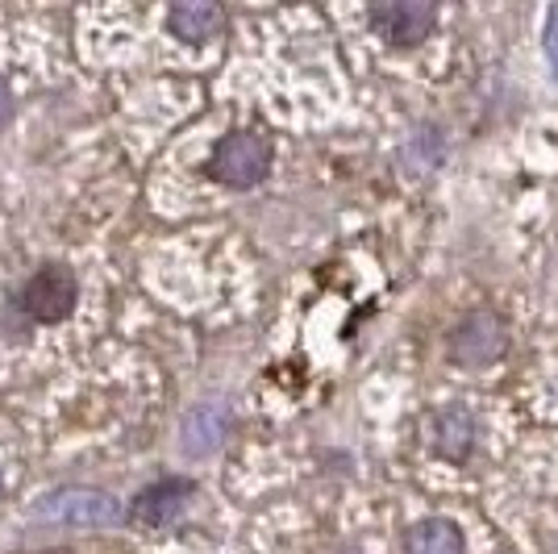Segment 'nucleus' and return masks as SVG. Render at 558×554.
Wrapping results in <instances>:
<instances>
[{"label":"nucleus","mask_w":558,"mask_h":554,"mask_svg":"<svg viewBox=\"0 0 558 554\" xmlns=\"http://www.w3.org/2000/svg\"><path fill=\"white\" fill-rule=\"evenodd\" d=\"M38 521L59 526V530H117L125 526V501L93 484H63L50 487L38 501Z\"/></svg>","instance_id":"obj_1"},{"label":"nucleus","mask_w":558,"mask_h":554,"mask_svg":"<svg viewBox=\"0 0 558 554\" xmlns=\"http://www.w3.org/2000/svg\"><path fill=\"white\" fill-rule=\"evenodd\" d=\"M13 304L22 309L34 325H63L80 304V276L68 263H43L34 267L17 288Z\"/></svg>","instance_id":"obj_2"},{"label":"nucleus","mask_w":558,"mask_h":554,"mask_svg":"<svg viewBox=\"0 0 558 554\" xmlns=\"http://www.w3.org/2000/svg\"><path fill=\"white\" fill-rule=\"evenodd\" d=\"M271 159H276V146H271L267 134H258V130H233V134H226V138L213 146L209 176L217 184L246 192V188H258L267 180Z\"/></svg>","instance_id":"obj_3"},{"label":"nucleus","mask_w":558,"mask_h":554,"mask_svg":"<svg viewBox=\"0 0 558 554\" xmlns=\"http://www.w3.org/2000/svg\"><path fill=\"white\" fill-rule=\"evenodd\" d=\"M505 347H509V329H505V322L492 309L466 313L463 322L450 329V338H446V354L466 371L492 368L505 354Z\"/></svg>","instance_id":"obj_4"},{"label":"nucleus","mask_w":558,"mask_h":554,"mask_svg":"<svg viewBox=\"0 0 558 554\" xmlns=\"http://www.w3.org/2000/svg\"><path fill=\"white\" fill-rule=\"evenodd\" d=\"M196 496V484L187 475H167V480H155L146 484L134 496V505H125V521H134L142 530H167L171 521L184 517L187 501Z\"/></svg>","instance_id":"obj_5"},{"label":"nucleus","mask_w":558,"mask_h":554,"mask_svg":"<svg viewBox=\"0 0 558 554\" xmlns=\"http://www.w3.org/2000/svg\"><path fill=\"white\" fill-rule=\"evenodd\" d=\"M438 9L429 0H384L372 9V29L388 47H417L434 34Z\"/></svg>","instance_id":"obj_6"},{"label":"nucleus","mask_w":558,"mask_h":554,"mask_svg":"<svg viewBox=\"0 0 558 554\" xmlns=\"http://www.w3.org/2000/svg\"><path fill=\"white\" fill-rule=\"evenodd\" d=\"M233 434V413L230 405H221V400H201V405H192L180 421V450H184L187 459H209L217 455Z\"/></svg>","instance_id":"obj_7"},{"label":"nucleus","mask_w":558,"mask_h":554,"mask_svg":"<svg viewBox=\"0 0 558 554\" xmlns=\"http://www.w3.org/2000/svg\"><path fill=\"white\" fill-rule=\"evenodd\" d=\"M226 29V9L213 0H180L167 9V34H175L187 47H205Z\"/></svg>","instance_id":"obj_8"},{"label":"nucleus","mask_w":558,"mask_h":554,"mask_svg":"<svg viewBox=\"0 0 558 554\" xmlns=\"http://www.w3.org/2000/svg\"><path fill=\"white\" fill-rule=\"evenodd\" d=\"M404 554H466L463 530L450 517H425L404 533Z\"/></svg>","instance_id":"obj_9"},{"label":"nucleus","mask_w":558,"mask_h":554,"mask_svg":"<svg viewBox=\"0 0 558 554\" xmlns=\"http://www.w3.org/2000/svg\"><path fill=\"white\" fill-rule=\"evenodd\" d=\"M434 446H438V455L450 462H466L471 459V450H475V421L466 409L459 405H450L438 413V425H434Z\"/></svg>","instance_id":"obj_10"},{"label":"nucleus","mask_w":558,"mask_h":554,"mask_svg":"<svg viewBox=\"0 0 558 554\" xmlns=\"http://www.w3.org/2000/svg\"><path fill=\"white\" fill-rule=\"evenodd\" d=\"M542 50H546V59H550V68L558 75V0L546 9V25H542Z\"/></svg>","instance_id":"obj_11"},{"label":"nucleus","mask_w":558,"mask_h":554,"mask_svg":"<svg viewBox=\"0 0 558 554\" xmlns=\"http://www.w3.org/2000/svg\"><path fill=\"white\" fill-rule=\"evenodd\" d=\"M13 113H17V96H13V84L0 75V130L13 121Z\"/></svg>","instance_id":"obj_12"},{"label":"nucleus","mask_w":558,"mask_h":554,"mask_svg":"<svg viewBox=\"0 0 558 554\" xmlns=\"http://www.w3.org/2000/svg\"><path fill=\"white\" fill-rule=\"evenodd\" d=\"M34 554H75L71 546H47V551H34Z\"/></svg>","instance_id":"obj_13"},{"label":"nucleus","mask_w":558,"mask_h":554,"mask_svg":"<svg viewBox=\"0 0 558 554\" xmlns=\"http://www.w3.org/2000/svg\"><path fill=\"white\" fill-rule=\"evenodd\" d=\"M338 554H363V551H354V546H347V551H338Z\"/></svg>","instance_id":"obj_14"},{"label":"nucleus","mask_w":558,"mask_h":554,"mask_svg":"<svg viewBox=\"0 0 558 554\" xmlns=\"http://www.w3.org/2000/svg\"><path fill=\"white\" fill-rule=\"evenodd\" d=\"M0 496H4V471H0Z\"/></svg>","instance_id":"obj_15"}]
</instances>
